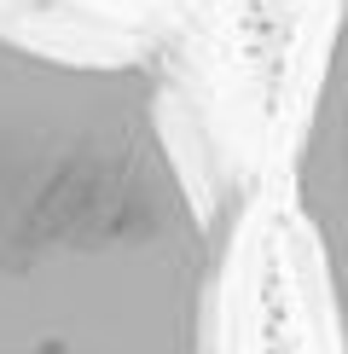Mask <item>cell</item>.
I'll use <instances>...</instances> for the list:
<instances>
[{
  "label": "cell",
  "instance_id": "1",
  "mask_svg": "<svg viewBox=\"0 0 348 354\" xmlns=\"http://www.w3.org/2000/svg\"><path fill=\"white\" fill-rule=\"evenodd\" d=\"M215 290L157 70L0 35V354H215Z\"/></svg>",
  "mask_w": 348,
  "mask_h": 354
},
{
  "label": "cell",
  "instance_id": "2",
  "mask_svg": "<svg viewBox=\"0 0 348 354\" xmlns=\"http://www.w3.org/2000/svg\"><path fill=\"white\" fill-rule=\"evenodd\" d=\"M296 209L319 250L337 354H348V0L331 24L313 99H308V122L296 140Z\"/></svg>",
  "mask_w": 348,
  "mask_h": 354
}]
</instances>
